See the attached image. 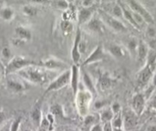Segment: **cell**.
Listing matches in <instances>:
<instances>
[{"instance_id": "cell-25", "label": "cell", "mask_w": 156, "mask_h": 131, "mask_svg": "<svg viewBox=\"0 0 156 131\" xmlns=\"http://www.w3.org/2000/svg\"><path fill=\"white\" fill-rule=\"evenodd\" d=\"M145 65L148 66L153 71H154L156 65V50H153V49H149L148 56H147L146 58V62H145Z\"/></svg>"}, {"instance_id": "cell-8", "label": "cell", "mask_w": 156, "mask_h": 131, "mask_svg": "<svg viewBox=\"0 0 156 131\" xmlns=\"http://www.w3.org/2000/svg\"><path fill=\"white\" fill-rule=\"evenodd\" d=\"M137 117L132 109H127L122 113V122L126 130L133 129L137 124Z\"/></svg>"}, {"instance_id": "cell-52", "label": "cell", "mask_w": 156, "mask_h": 131, "mask_svg": "<svg viewBox=\"0 0 156 131\" xmlns=\"http://www.w3.org/2000/svg\"><path fill=\"white\" fill-rule=\"evenodd\" d=\"M70 131H79V130H76V129H72V130H70Z\"/></svg>"}, {"instance_id": "cell-53", "label": "cell", "mask_w": 156, "mask_h": 131, "mask_svg": "<svg viewBox=\"0 0 156 131\" xmlns=\"http://www.w3.org/2000/svg\"><path fill=\"white\" fill-rule=\"evenodd\" d=\"M0 80H1V73H0Z\"/></svg>"}, {"instance_id": "cell-10", "label": "cell", "mask_w": 156, "mask_h": 131, "mask_svg": "<svg viewBox=\"0 0 156 131\" xmlns=\"http://www.w3.org/2000/svg\"><path fill=\"white\" fill-rule=\"evenodd\" d=\"M105 58V53L103 51V48L101 45H98L94 51L92 53L84 60V61L82 64V66H86L88 64H93V63L97 62V61H103Z\"/></svg>"}, {"instance_id": "cell-36", "label": "cell", "mask_w": 156, "mask_h": 131, "mask_svg": "<svg viewBox=\"0 0 156 131\" xmlns=\"http://www.w3.org/2000/svg\"><path fill=\"white\" fill-rule=\"evenodd\" d=\"M111 109H112V112L115 115H117L118 114L121 113V107L120 104L119 103H115L112 105L111 107Z\"/></svg>"}, {"instance_id": "cell-15", "label": "cell", "mask_w": 156, "mask_h": 131, "mask_svg": "<svg viewBox=\"0 0 156 131\" xmlns=\"http://www.w3.org/2000/svg\"><path fill=\"white\" fill-rule=\"evenodd\" d=\"M94 9L92 8H81L78 12V22L79 25L87 23L93 18Z\"/></svg>"}, {"instance_id": "cell-31", "label": "cell", "mask_w": 156, "mask_h": 131, "mask_svg": "<svg viewBox=\"0 0 156 131\" xmlns=\"http://www.w3.org/2000/svg\"><path fill=\"white\" fill-rule=\"evenodd\" d=\"M23 13H25L26 16L32 17V16H34L36 14H37V9H36L35 7L32 6V5H25V6L23 7Z\"/></svg>"}, {"instance_id": "cell-1", "label": "cell", "mask_w": 156, "mask_h": 131, "mask_svg": "<svg viewBox=\"0 0 156 131\" xmlns=\"http://www.w3.org/2000/svg\"><path fill=\"white\" fill-rule=\"evenodd\" d=\"M18 73L22 78L32 84H42L47 81L48 75L46 69L40 66H29L25 67Z\"/></svg>"}, {"instance_id": "cell-29", "label": "cell", "mask_w": 156, "mask_h": 131, "mask_svg": "<svg viewBox=\"0 0 156 131\" xmlns=\"http://www.w3.org/2000/svg\"><path fill=\"white\" fill-rule=\"evenodd\" d=\"M51 130V125L47 117H43L41 123L38 126V131H49Z\"/></svg>"}, {"instance_id": "cell-41", "label": "cell", "mask_w": 156, "mask_h": 131, "mask_svg": "<svg viewBox=\"0 0 156 131\" xmlns=\"http://www.w3.org/2000/svg\"><path fill=\"white\" fill-rule=\"evenodd\" d=\"M94 121V117L92 115H87V117H85L84 123L86 125H90Z\"/></svg>"}, {"instance_id": "cell-9", "label": "cell", "mask_w": 156, "mask_h": 131, "mask_svg": "<svg viewBox=\"0 0 156 131\" xmlns=\"http://www.w3.org/2000/svg\"><path fill=\"white\" fill-rule=\"evenodd\" d=\"M80 40H81V31H80V27H78L76 31V35H75L73 49L71 50V58L76 65H77L80 58H81V55L79 52V43H80Z\"/></svg>"}, {"instance_id": "cell-34", "label": "cell", "mask_w": 156, "mask_h": 131, "mask_svg": "<svg viewBox=\"0 0 156 131\" xmlns=\"http://www.w3.org/2000/svg\"><path fill=\"white\" fill-rule=\"evenodd\" d=\"M21 124V117L16 119L15 120L12 121L11 127H10V131H19V127Z\"/></svg>"}, {"instance_id": "cell-51", "label": "cell", "mask_w": 156, "mask_h": 131, "mask_svg": "<svg viewBox=\"0 0 156 131\" xmlns=\"http://www.w3.org/2000/svg\"><path fill=\"white\" fill-rule=\"evenodd\" d=\"M23 131H31V129H25Z\"/></svg>"}, {"instance_id": "cell-35", "label": "cell", "mask_w": 156, "mask_h": 131, "mask_svg": "<svg viewBox=\"0 0 156 131\" xmlns=\"http://www.w3.org/2000/svg\"><path fill=\"white\" fill-rule=\"evenodd\" d=\"M51 114L52 115H60L62 114V109L61 107L58 104H55L51 107Z\"/></svg>"}, {"instance_id": "cell-11", "label": "cell", "mask_w": 156, "mask_h": 131, "mask_svg": "<svg viewBox=\"0 0 156 131\" xmlns=\"http://www.w3.org/2000/svg\"><path fill=\"white\" fill-rule=\"evenodd\" d=\"M132 110L136 113L137 116H140L144 111L145 107V96L141 93L135 94L133 98V104H132Z\"/></svg>"}, {"instance_id": "cell-43", "label": "cell", "mask_w": 156, "mask_h": 131, "mask_svg": "<svg viewBox=\"0 0 156 131\" xmlns=\"http://www.w3.org/2000/svg\"><path fill=\"white\" fill-rule=\"evenodd\" d=\"M149 106L151 109L156 111V95L154 96V97L151 98V101H150Z\"/></svg>"}, {"instance_id": "cell-48", "label": "cell", "mask_w": 156, "mask_h": 131, "mask_svg": "<svg viewBox=\"0 0 156 131\" xmlns=\"http://www.w3.org/2000/svg\"><path fill=\"white\" fill-rule=\"evenodd\" d=\"M152 83H153V85L156 86V72L154 74V75H153Z\"/></svg>"}, {"instance_id": "cell-6", "label": "cell", "mask_w": 156, "mask_h": 131, "mask_svg": "<svg viewBox=\"0 0 156 131\" xmlns=\"http://www.w3.org/2000/svg\"><path fill=\"white\" fill-rule=\"evenodd\" d=\"M100 16L101 17L102 21L114 31H118V32H125L126 31L127 28L126 25L120 21L118 20L116 18L113 17L112 15L109 14L105 11L100 10Z\"/></svg>"}, {"instance_id": "cell-24", "label": "cell", "mask_w": 156, "mask_h": 131, "mask_svg": "<svg viewBox=\"0 0 156 131\" xmlns=\"http://www.w3.org/2000/svg\"><path fill=\"white\" fill-rule=\"evenodd\" d=\"M112 85V81L106 74L102 75L99 80V86L102 91H106L109 89Z\"/></svg>"}, {"instance_id": "cell-37", "label": "cell", "mask_w": 156, "mask_h": 131, "mask_svg": "<svg viewBox=\"0 0 156 131\" xmlns=\"http://www.w3.org/2000/svg\"><path fill=\"white\" fill-rule=\"evenodd\" d=\"M94 1L92 0H84V1H82V8H92L94 6Z\"/></svg>"}, {"instance_id": "cell-50", "label": "cell", "mask_w": 156, "mask_h": 131, "mask_svg": "<svg viewBox=\"0 0 156 131\" xmlns=\"http://www.w3.org/2000/svg\"><path fill=\"white\" fill-rule=\"evenodd\" d=\"M113 131H124L122 128H119V129H115V128H113Z\"/></svg>"}, {"instance_id": "cell-27", "label": "cell", "mask_w": 156, "mask_h": 131, "mask_svg": "<svg viewBox=\"0 0 156 131\" xmlns=\"http://www.w3.org/2000/svg\"><path fill=\"white\" fill-rule=\"evenodd\" d=\"M112 123V126L113 128L115 129H119V128H122V126H123V122H122V117L121 113L118 114L117 115H115L113 120L111 122Z\"/></svg>"}, {"instance_id": "cell-4", "label": "cell", "mask_w": 156, "mask_h": 131, "mask_svg": "<svg viewBox=\"0 0 156 131\" xmlns=\"http://www.w3.org/2000/svg\"><path fill=\"white\" fill-rule=\"evenodd\" d=\"M70 75H71V71H70V69L65 71L64 73L59 75L56 79L52 81L49 84V85L48 86L45 91H44V94H48V93L51 92V91H58V90L61 89L64 87L67 86V84H70Z\"/></svg>"}, {"instance_id": "cell-12", "label": "cell", "mask_w": 156, "mask_h": 131, "mask_svg": "<svg viewBox=\"0 0 156 131\" xmlns=\"http://www.w3.org/2000/svg\"><path fill=\"white\" fill-rule=\"evenodd\" d=\"M153 73H154V71H153L151 67H148V66L147 65L144 66V67L141 69L140 71L139 72V74H138L137 80L139 85H146V84L149 82L151 78L153 77Z\"/></svg>"}, {"instance_id": "cell-26", "label": "cell", "mask_w": 156, "mask_h": 131, "mask_svg": "<svg viewBox=\"0 0 156 131\" xmlns=\"http://www.w3.org/2000/svg\"><path fill=\"white\" fill-rule=\"evenodd\" d=\"M0 16L6 21H9L14 17V11L9 7H5L0 10Z\"/></svg>"}, {"instance_id": "cell-49", "label": "cell", "mask_w": 156, "mask_h": 131, "mask_svg": "<svg viewBox=\"0 0 156 131\" xmlns=\"http://www.w3.org/2000/svg\"><path fill=\"white\" fill-rule=\"evenodd\" d=\"M148 131H156V126H151L148 128Z\"/></svg>"}, {"instance_id": "cell-32", "label": "cell", "mask_w": 156, "mask_h": 131, "mask_svg": "<svg viewBox=\"0 0 156 131\" xmlns=\"http://www.w3.org/2000/svg\"><path fill=\"white\" fill-rule=\"evenodd\" d=\"M52 3L54 4V6L59 9L65 10L69 6L68 2H67V1H63V0H61V1H54V2H52Z\"/></svg>"}, {"instance_id": "cell-7", "label": "cell", "mask_w": 156, "mask_h": 131, "mask_svg": "<svg viewBox=\"0 0 156 131\" xmlns=\"http://www.w3.org/2000/svg\"><path fill=\"white\" fill-rule=\"evenodd\" d=\"M39 66L48 70H64L67 68V64L58 58L51 57L39 63Z\"/></svg>"}, {"instance_id": "cell-16", "label": "cell", "mask_w": 156, "mask_h": 131, "mask_svg": "<svg viewBox=\"0 0 156 131\" xmlns=\"http://www.w3.org/2000/svg\"><path fill=\"white\" fill-rule=\"evenodd\" d=\"M119 5H120L121 8H122V16L125 18L126 20L128 21V22H129L131 25H133L136 28H137V29H140L139 26L136 23L134 19H133V12L131 11V9H130L127 6V5L123 4L122 2H119Z\"/></svg>"}, {"instance_id": "cell-40", "label": "cell", "mask_w": 156, "mask_h": 131, "mask_svg": "<svg viewBox=\"0 0 156 131\" xmlns=\"http://www.w3.org/2000/svg\"><path fill=\"white\" fill-rule=\"evenodd\" d=\"M103 131H113V127H112L111 122L103 123Z\"/></svg>"}, {"instance_id": "cell-14", "label": "cell", "mask_w": 156, "mask_h": 131, "mask_svg": "<svg viewBox=\"0 0 156 131\" xmlns=\"http://www.w3.org/2000/svg\"><path fill=\"white\" fill-rule=\"evenodd\" d=\"M148 50H149V48H148V45L144 41H139L136 55H137L138 60H139L140 64H145L147 56H148Z\"/></svg>"}, {"instance_id": "cell-5", "label": "cell", "mask_w": 156, "mask_h": 131, "mask_svg": "<svg viewBox=\"0 0 156 131\" xmlns=\"http://www.w3.org/2000/svg\"><path fill=\"white\" fill-rule=\"evenodd\" d=\"M126 3L127 6H128L132 11L137 13L138 15H139V16L144 19L145 23L150 24V25L154 24V19H153L152 16L148 13V11H147L146 9H145L140 2H138V1H135V0H129V1H127Z\"/></svg>"}, {"instance_id": "cell-17", "label": "cell", "mask_w": 156, "mask_h": 131, "mask_svg": "<svg viewBox=\"0 0 156 131\" xmlns=\"http://www.w3.org/2000/svg\"><path fill=\"white\" fill-rule=\"evenodd\" d=\"M88 29L90 30L93 32L99 33L101 32L103 30V25H102V22L99 19H96L93 16L92 19L87 23Z\"/></svg>"}, {"instance_id": "cell-42", "label": "cell", "mask_w": 156, "mask_h": 131, "mask_svg": "<svg viewBox=\"0 0 156 131\" xmlns=\"http://www.w3.org/2000/svg\"><path fill=\"white\" fill-rule=\"evenodd\" d=\"M96 109H103L105 107V104L104 101H102V100H98L94 104Z\"/></svg>"}, {"instance_id": "cell-39", "label": "cell", "mask_w": 156, "mask_h": 131, "mask_svg": "<svg viewBox=\"0 0 156 131\" xmlns=\"http://www.w3.org/2000/svg\"><path fill=\"white\" fill-rule=\"evenodd\" d=\"M2 55L5 58H9L10 56H11V51L9 48H4L2 50Z\"/></svg>"}, {"instance_id": "cell-33", "label": "cell", "mask_w": 156, "mask_h": 131, "mask_svg": "<svg viewBox=\"0 0 156 131\" xmlns=\"http://www.w3.org/2000/svg\"><path fill=\"white\" fill-rule=\"evenodd\" d=\"M119 3V2H118ZM112 14L113 17L116 16V17H121L122 16V8H121L120 5L119 4H116V5H114V6L112 8Z\"/></svg>"}, {"instance_id": "cell-45", "label": "cell", "mask_w": 156, "mask_h": 131, "mask_svg": "<svg viewBox=\"0 0 156 131\" xmlns=\"http://www.w3.org/2000/svg\"><path fill=\"white\" fill-rule=\"evenodd\" d=\"M91 131H103V126L98 123V124L94 125L91 129Z\"/></svg>"}, {"instance_id": "cell-20", "label": "cell", "mask_w": 156, "mask_h": 131, "mask_svg": "<svg viewBox=\"0 0 156 131\" xmlns=\"http://www.w3.org/2000/svg\"><path fill=\"white\" fill-rule=\"evenodd\" d=\"M7 84H8L9 88L12 91H15V92H22L25 88L23 83L21 82L20 81H18V80H8Z\"/></svg>"}, {"instance_id": "cell-28", "label": "cell", "mask_w": 156, "mask_h": 131, "mask_svg": "<svg viewBox=\"0 0 156 131\" xmlns=\"http://www.w3.org/2000/svg\"><path fill=\"white\" fill-rule=\"evenodd\" d=\"M139 41L136 39V38H132L128 42V49L132 53H137L138 46H139Z\"/></svg>"}, {"instance_id": "cell-47", "label": "cell", "mask_w": 156, "mask_h": 131, "mask_svg": "<svg viewBox=\"0 0 156 131\" xmlns=\"http://www.w3.org/2000/svg\"><path fill=\"white\" fill-rule=\"evenodd\" d=\"M5 120V115L4 114V112L2 111H0V124Z\"/></svg>"}, {"instance_id": "cell-30", "label": "cell", "mask_w": 156, "mask_h": 131, "mask_svg": "<svg viewBox=\"0 0 156 131\" xmlns=\"http://www.w3.org/2000/svg\"><path fill=\"white\" fill-rule=\"evenodd\" d=\"M73 24L70 21L62 20L61 22V28L64 33H70L73 30Z\"/></svg>"}, {"instance_id": "cell-3", "label": "cell", "mask_w": 156, "mask_h": 131, "mask_svg": "<svg viewBox=\"0 0 156 131\" xmlns=\"http://www.w3.org/2000/svg\"><path fill=\"white\" fill-rule=\"evenodd\" d=\"M34 65L39 66V63L22 56L14 57L12 59L10 60V61L8 63L6 67H5V75H11L14 72H19L25 67Z\"/></svg>"}, {"instance_id": "cell-2", "label": "cell", "mask_w": 156, "mask_h": 131, "mask_svg": "<svg viewBox=\"0 0 156 131\" xmlns=\"http://www.w3.org/2000/svg\"><path fill=\"white\" fill-rule=\"evenodd\" d=\"M93 94L87 90H78L76 94V104L77 111L81 117L88 115L92 101Z\"/></svg>"}, {"instance_id": "cell-23", "label": "cell", "mask_w": 156, "mask_h": 131, "mask_svg": "<svg viewBox=\"0 0 156 131\" xmlns=\"http://www.w3.org/2000/svg\"><path fill=\"white\" fill-rule=\"evenodd\" d=\"M31 120L33 123L38 127L40 123H41V120H42V112L41 111V108L38 106H35V107L32 110L31 114Z\"/></svg>"}, {"instance_id": "cell-38", "label": "cell", "mask_w": 156, "mask_h": 131, "mask_svg": "<svg viewBox=\"0 0 156 131\" xmlns=\"http://www.w3.org/2000/svg\"><path fill=\"white\" fill-rule=\"evenodd\" d=\"M86 49H87L86 42H83V41L80 40V43H79V52H80V55H81V54H83V52H86Z\"/></svg>"}, {"instance_id": "cell-21", "label": "cell", "mask_w": 156, "mask_h": 131, "mask_svg": "<svg viewBox=\"0 0 156 131\" xmlns=\"http://www.w3.org/2000/svg\"><path fill=\"white\" fill-rule=\"evenodd\" d=\"M82 76H83L82 77V78H83V81L85 84V87H87V90L88 91H90L93 95L95 94L96 93H97V91H96L95 85L94 84V82H93L90 76L85 71H83Z\"/></svg>"}, {"instance_id": "cell-44", "label": "cell", "mask_w": 156, "mask_h": 131, "mask_svg": "<svg viewBox=\"0 0 156 131\" xmlns=\"http://www.w3.org/2000/svg\"><path fill=\"white\" fill-rule=\"evenodd\" d=\"M11 123L12 122L9 121L8 123H5V125H3L1 129H0V131H10V127H11Z\"/></svg>"}, {"instance_id": "cell-46", "label": "cell", "mask_w": 156, "mask_h": 131, "mask_svg": "<svg viewBox=\"0 0 156 131\" xmlns=\"http://www.w3.org/2000/svg\"><path fill=\"white\" fill-rule=\"evenodd\" d=\"M155 30L154 29V28H148V35L150 36V37L151 38H154V36H155Z\"/></svg>"}, {"instance_id": "cell-13", "label": "cell", "mask_w": 156, "mask_h": 131, "mask_svg": "<svg viewBox=\"0 0 156 131\" xmlns=\"http://www.w3.org/2000/svg\"><path fill=\"white\" fill-rule=\"evenodd\" d=\"M71 75H70V86L73 90V94L76 95L78 91V86H79V78H80V69L77 65L73 64L71 68Z\"/></svg>"}, {"instance_id": "cell-18", "label": "cell", "mask_w": 156, "mask_h": 131, "mask_svg": "<svg viewBox=\"0 0 156 131\" xmlns=\"http://www.w3.org/2000/svg\"><path fill=\"white\" fill-rule=\"evenodd\" d=\"M108 51L113 57L116 58H120L125 55L124 49L117 44H110L108 47Z\"/></svg>"}, {"instance_id": "cell-22", "label": "cell", "mask_w": 156, "mask_h": 131, "mask_svg": "<svg viewBox=\"0 0 156 131\" xmlns=\"http://www.w3.org/2000/svg\"><path fill=\"white\" fill-rule=\"evenodd\" d=\"M100 120L104 123H107V122H112V120H113L114 117H115V114L112 112L111 107L109 108H103L102 109L101 113H100Z\"/></svg>"}, {"instance_id": "cell-19", "label": "cell", "mask_w": 156, "mask_h": 131, "mask_svg": "<svg viewBox=\"0 0 156 131\" xmlns=\"http://www.w3.org/2000/svg\"><path fill=\"white\" fill-rule=\"evenodd\" d=\"M16 34L22 42L28 41L31 38V32L29 29L22 26H19L16 28Z\"/></svg>"}]
</instances>
